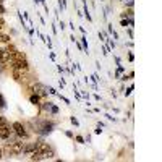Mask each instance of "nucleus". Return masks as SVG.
<instances>
[{
  "label": "nucleus",
  "instance_id": "nucleus-6",
  "mask_svg": "<svg viewBox=\"0 0 162 162\" xmlns=\"http://www.w3.org/2000/svg\"><path fill=\"white\" fill-rule=\"evenodd\" d=\"M28 101L33 104V106H38V107H39V104L42 102V97H41L38 92H31V94H29V97H28Z\"/></svg>",
  "mask_w": 162,
  "mask_h": 162
},
{
  "label": "nucleus",
  "instance_id": "nucleus-5",
  "mask_svg": "<svg viewBox=\"0 0 162 162\" xmlns=\"http://www.w3.org/2000/svg\"><path fill=\"white\" fill-rule=\"evenodd\" d=\"M41 154H42V157H44V159H54V156H55V149L52 148L50 144H47L45 148L41 151Z\"/></svg>",
  "mask_w": 162,
  "mask_h": 162
},
{
  "label": "nucleus",
  "instance_id": "nucleus-1",
  "mask_svg": "<svg viewBox=\"0 0 162 162\" xmlns=\"http://www.w3.org/2000/svg\"><path fill=\"white\" fill-rule=\"evenodd\" d=\"M34 131L41 135V136H45V135H50L52 131H54L55 128V122H52V120L49 118H44V120H38L36 122V125H33Z\"/></svg>",
  "mask_w": 162,
  "mask_h": 162
},
{
  "label": "nucleus",
  "instance_id": "nucleus-11",
  "mask_svg": "<svg viewBox=\"0 0 162 162\" xmlns=\"http://www.w3.org/2000/svg\"><path fill=\"white\" fill-rule=\"evenodd\" d=\"M49 113H50V115H57V113H59V107L52 104V106H50V110H49Z\"/></svg>",
  "mask_w": 162,
  "mask_h": 162
},
{
  "label": "nucleus",
  "instance_id": "nucleus-8",
  "mask_svg": "<svg viewBox=\"0 0 162 162\" xmlns=\"http://www.w3.org/2000/svg\"><path fill=\"white\" fill-rule=\"evenodd\" d=\"M12 75H13V80L20 83V81H23V80H24L26 73L21 71V70H12Z\"/></svg>",
  "mask_w": 162,
  "mask_h": 162
},
{
  "label": "nucleus",
  "instance_id": "nucleus-25",
  "mask_svg": "<svg viewBox=\"0 0 162 162\" xmlns=\"http://www.w3.org/2000/svg\"><path fill=\"white\" fill-rule=\"evenodd\" d=\"M34 3H36V5H38V3H39V0H34Z\"/></svg>",
  "mask_w": 162,
  "mask_h": 162
},
{
  "label": "nucleus",
  "instance_id": "nucleus-20",
  "mask_svg": "<svg viewBox=\"0 0 162 162\" xmlns=\"http://www.w3.org/2000/svg\"><path fill=\"white\" fill-rule=\"evenodd\" d=\"M59 26H60V29H62V31L65 29V23H63V21H60V23H59Z\"/></svg>",
  "mask_w": 162,
  "mask_h": 162
},
{
  "label": "nucleus",
  "instance_id": "nucleus-17",
  "mask_svg": "<svg viewBox=\"0 0 162 162\" xmlns=\"http://www.w3.org/2000/svg\"><path fill=\"white\" fill-rule=\"evenodd\" d=\"M131 91H133V85L130 86V88H128L127 91H125V96H130V94H131Z\"/></svg>",
  "mask_w": 162,
  "mask_h": 162
},
{
  "label": "nucleus",
  "instance_id": "nucleus-9",
  "mask_svg": "<svg viewBox=\"0 0 162 162\" xmlns=\"http://www.w3.org/2000/svg\"><path fill=\"white\" fill-rule=\"evenodd\" d=\"M0 42H3V44H10V42H12V38H10L8 34H0Z\"/></svg>",
  "mask_w": 162,
  "mask_h": 162
},
{
  "label": "nucleus",
  "instance_id": "nucleus-26",
  "mask_svg": "<svg viewBox=\"0 0 162 162\" xmlns=\"http://www.w3.org/2000/svg\"><path fill=\"white\" fill-rule=\"evenodd\" d=\"M0 2H3V0H0Z\"/></svg>",
  "mask_w": 162,
  "mask_h": 162
},
{
  "label": "nucleus",
  "instance_id": "nucleus-12",
  "mask_svg": "<svg viewBox=\"0 0 162 162\" xmlns=\"http://www.w3.org/2000/svg\"><path fill=\"white\" fill-rule=\"evenodd\" d=\"M73 138H75V139L78 141V143H81V144H85V143H86V139H85V138H83V136H81V135H76V136H73Z\"/></svg>",
  "mask_w": 162,
  "mask_h": 162
},
{
  "label": "nucleus",
  "instance_id": "nucleus-16",
  "mask_svg": "<svg viewBox=\"0 0 162 162\" xmlns=\"http://www.w3.org/2000/svg\"><path fill=\"white\" fill-rule=\"evenodd\" d=\"M2 15H5V7H3V3L0 2V16H2Z\"/></svg>",
  "mask_w": 162,
  "mask_h": 162
},
{
  "label": "nucleus",
  "instance_id": "nucleus-2",
  "mask_svg": "<svg viewBox=\"0 0 162 162\" xmlns=\"http://www.w3.org/2000/svg\"><path fill=\"white\" fill-rule=\"evenodd\" d=\"M12 128H13V135H15V136H18L20 139L26 141V139L29 138V131H28V128H26L24 123H21V122H13V123H12Z\"/></svg>",
  "mask_w": 162,
  "mask_h": 162
},
{
  "label": "nucleus",
  "instance_id": "nucleus-14",
  "mask_svg": "<svg viewBox=\"0 0 162 162\" xmlns=\"http://www.w3.org/2000/svg\"><path fill=\"white\" fill-rule=\"evenodd\" d=\"M106 41L109 42V45H110V47H109V49H115V42H113L112 39H106Z\"/></svg>",
  "mask_w": 162,
  "mask_h": 162
},
{
  "label": "nucleus",
  "instance_id": "nucleus-19",
  "mask_svg": "<svg viewBox=\"0 0 162 162\" xmlns=\"http://www.w3.org/2000/svg\"><path fill=\"white\" fill-rule=\"evenodd\" d=\"M2 159H3V148L0 146V160H2Z\"/></svg>",
  "mask_w": 162,
  "mask_h": 162
},
{
  "label": "nucleus",
  "instance_id": "nucleus-24",
  "mask_svg": "<svg viewBox=\"0 0 162 162\" xmlns=\"http://www.w3.org/2000/svg\"><path fill=\"white\" fill-rule=\"evenodd\" d=\"M3 68H5V65H3V63H0V73L3 71Z\"/></svg>",
  "mask_w": 162,
  "mask_h": 162
},
{
  "label": "nucleus",
  "instance_id": "nucleus-7",
  "mask_svg": "<svg viewBox=\"0 0 162 162\" xmlns=\"http://www.w3.org/2000/svg\"><path fill=\"white\" fill-rule=\"evenodd\" d=\"M34 151H36V141H34V143H24V146H23V153H21V154L29 156L31 153H34Z\"/></svg>",
  "mask_w": 162,
  "mask_h": 162
},
{
  "label": "nucleus",
  "instance_id": "nucleus-21",
  "mask_svg": "<svg viewBox=\"0 0 162 162\" xmlns=\"http://www.w3.org/2000/svg\"><path fill=\"white\" fill-rule=\"evenodd\" d=\"M65 136H68V138H73V133H71V131H65Z\"/></svg>",
  "mask_w": 162,
  "mask_h": 162
},
{
  "label": "nucleus",
  "instance_id": "nucleus-15",
  "mask_svg": "<svg viewBox=\"0 0 162 162\" xmlns=\"http://www.w3.org/2000/svg\"><path fill=\"white\" fill-rule=\"evenodd\" d=\"M57 96H59V97L62 99V101H63V102H65V104H70V101H68V99H67L65 96H62V94H59V92H57Z\"/></svg>",
  "mask_w": 162,
  "mask_h": 162
},
{
  "label": "nucleus",
  "instance_id": "nucleus-3",
  "mask_svg": "<svg viewBox=\"0 0 162 162\" xmlns=\"http://www.w3.org/2000/svg\"><path fill=\"white\" fill-rule=\"evenodd\" d=\"M8 65H10V68H12V70H21V71H24V73L29 71V62H28V59H26V57H21V59H15V60L10 62Z\"/></svg>",
  "mask_w": 162,
  "mask_h": 162
},
{
  "label": "nucleus",
  "instance_id": "nucleus-23",
  "mask_svg": "<svg viewBox=\"0 0 162 162\" xmlns=\"http://www.w3.org/2000/svg\"><path fill=\"white\" fill-rule=\"evenodd\" d=\"M133 3H135V2H133V0H128V3H127V5H128V7H130V8H131V7H133Z\"/></svg>",
  "mask_w": 162,
  "mask_h": 162
},
{
  "label": "nucleus",
  "instance_id": "nucleus-18",
  "mask_svg": "<svg viewBox=\"0 0 162 162\" xmlns=\"http://www.w3.org/2000/svg\"><path fill=\"white\" fill-rule=\"evenodd\" d=\"M101 128H102V127H99V125H97V128H96V131H94V133H96V135H101V133H102Z\"/></svg>",
  "mask_w": 162,
  "mask_h": 162
},
{
  "label": "nucleus",
  "instance_id": "nucleus-22",
  "mask_svg": "<svg viewBox=\"0 0 162 162\" xmlns=\"http://www.w3.org/2000/svg\"><path fill=\"white\" fill-rule=\"evenodd\" d=\"M49 57H50V60H55V54H54V52H50Z\"/></svg>",
  "mask_w": 162,
  "mask_h": 162
},
{
  "label": "nucleus",
  "instance_id": "nucleus-13",
  "mask_svg": "<svg viewBox=\"0 0 162 162\" xmlns=\"http://www.w3.org/2000/svg\"><path fill=\"white\" fill-rule=\"evenodd\" d=\"M70 122H71L73 125H75V127H80V122H78V120H76L75 117H70Z\"/></svg>",
  "mask_w": 162,
  "mask_h": 162
},
{
  "label": "nucleus",
  "instance_id": "nucleus-10",
  "mask_svg": "<svg viewBox=\"0 0 162 162\" xmlns=\"http://www.w3.org/2000/svg\"><path fill=\"white\" fill-rule=\"evenodd\" d=\"M81 45H83V50H89V45H88V41H86V38H85V36H83V38H81Z\"/></svg>",
  "mask_w": 162,
  "mask_h": 162
},
{
  "label": "nucleus",
  "instance_id": "nucleus-4",
  "mask_svg": "<svg viewBox=\"0 0 162 162\" xmlns=\"http://www.w3.org/2000/svg\"><path fill=\"white\" fill-rule=\"evenodd\" d=\"M13 135V128L12 125L7 123V125H0V139L2 141H7L10 136Z\"/></svg>",
  "mask_w": 162,
  "mask_h": 162
}]
</instances>
